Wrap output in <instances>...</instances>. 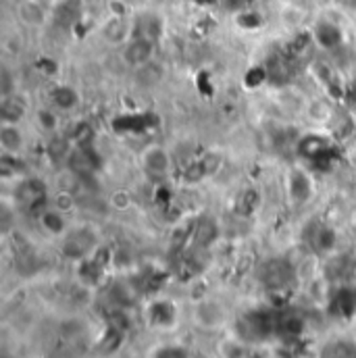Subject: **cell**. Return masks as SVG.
<instances>
[{
	"instance_id": "31",
	"label": "cell",
	"mask_w": 356,
	"mask_h": 358,
	"mask_svg": "<svg viewBox=\"0 0 356 358\" xmlns=\"http://www.w3.org/2000/svg\"><path fill=\"white\" fill-rule=\"evenodd\" d=\"M106 200H108V206H111L113 210H117V213H125V210H129V208L134 206V196H131V192H129V189H123V187L111 192V196H108Z\"/></svg>"
},
{
	"instance_id": "40",
	"label": "cell",
	"mask_w": 356,
	"mask_h": 358,
	"mask_svg": "<svg viewBox=\"0 0 356 358\" xmlns=\"http://www.w3.org/2000/svg\"><path fill=\"white\" fill-rule=\"evenodd\" d=\"M346 98H348V102L353 104L356 108V80H353L350 84H348V90H346Z\"/></svg>"
},
{
	"instance_id": "2",
	"label": "cell",
	"mask_w": 356,
	"mask_h": 358,
	"mask_svg": "<svg viewBox=\"0 0 356 358\" xmlns=\"http://www.w3.org/2000/svg\"><path fill=\"white\" fill-rule=\"evenodd\" d=\"M257 279L269 296H287L298 283V268L283 257H271L257 268Z\"/></svg>"
},
{
	"instance_id": "13",
	"label": "cell",
	"mask_w": 356,
	"mask_h": 358,
	"mask_svg": "<svg viewBox=\"0 0 356 358\" xmlns=\"http://www.w3.org/2000/svg\"><path fill=\"white\" fill-rule=\"evenodd\" d=\"M338 229L329 223H315L311 231L306 234L308 248L319 257H332L338 248Z\"/></svg>"
},
{
	"instance_id": "20",
	"label": "cell",
	"mask_w": 356,
	"mask_h": 358,
	"mask_svg": "<svg viewBox=\"0 0 356 358\" xmlns=\"http://www.w3.org/2000/svg\"><path fill=\"white\" fill-rule=\"evenodd\" d=\"M313 40L319 48L323 50H334L338 46H342L344 42V34L340 29V25L332 23V21H319L313 29Z\"/></svg>"
},
{
	"instance_id": "30",
	"label": "cell",
	"mask_w": 356,
	"mask_h": 358,
	"mask_svg": "<svg viewBox=\"0 0 356 358\" xmlns=\"http://www.w3.org/2000/svg\"><path fill=\"white\" fill-rule=\"evenodd\" d=\"M279 96H281V106L285 110H292V113H300V110L304 113V108L308 104V100L298 90H281Z\"/></svg>"
},
{
	"instance_id": "16",
	"label": "cell",
	"mask_w": 356,
	"mask_h": 358,
	"mask_svg": "<svg viewBox=\"0 0 356 358\" xmlns=\"http://www.w3.org/2000/svg\"><path fill=\"white\" fill-rule=\"evenodd\" d=\"M15 13H17V19L25 27H31V29L44 27L50 19V13H48L44 0H19Z\"/></svg>"
},
{
	"instance_id": "32",
	"label": "cell",
	"mask_w": 356,
	"mask_h": 358,
	"mask_svg": "<svg viewBox=\"0 0 356 358\" xmlns=\"http://www.w3.org/2000/svg\"><path fill=\"white\" fill-rule=\"evenodd\" d=\"M236 23L240 29H246V31H255L263 25V17L257 13V10H250V8H242L236 13Z\"/></svg>"
},
{
	"instance_id": "15",
	"label": "cell",
	"mask_w": 356,
	"mask_h": 358,
	"mask_svg": "<svg viewBox=\"0 0 356 358\" xmlns=\"http://www.w3.org/2000/svg\"><path fill=\"white\" fill-rule=\"evenodd\" d=\"M221 229L215 217L211 215H198L194 217V231H192V244L196 250H208L219 242Z\"/></svg>"
},
{
	"instance_id": "17",
	"label": "cell",
	"mask_w": 356,
	"mask_h": 358,
	"mask_svg": "<svg viewBox=\"0 0 356 358\" xmlns=\"http://www.w3.org/2000/svg\"><path fill=\"white\" fill-rule=\"evenodd\" d=\"M38 225H40V229L46 234V236H50V238H63L67 231H69V221H67V213H63V210H59V208H55L52 204L46 208V210H42L40 215H38Z\"/></svg>"
},
{
	"instance_id": "1",
	"label": "cell",
	"mask_w": 356,
	"mask_h": 358,
	"mask_svg": "<svg viewBox=\"0 0 356 358\" xmlns=\"http://www.w3.org/2000/svg\"><path fill=\"white\" fill-rule=\"evenodd\" d=\"M277 317L279 308L273 304L252 306L234 319L232 334L250 348H265L269 342L277 340Z\"/></svg>"
},
{
	"instance_id": "14",
	"label": "cell",
	"mask_w": 356,
	"mask_h": 358,
	"mask_svg": "<svg viewBox=\"0 0 356 358\" xmlns=\"http://www.w3.org/2000/svg\"><path fill=\"white\" fill-rule=\"evenodd\" d=\"M306 319L302 313L298 310H287V308H279V317H277V340L281 342H300L306 334Z\"/></svg>"
},
{
	"instance_id": "3",
	"label": "cell",
	"mask_w": 356,
	"mask_h": 358,
	"mask_svg": "<svg viewBox=\"0 0 356 358\" xmlns=\"http://www.w3.org/2000/svg\"><path fill=\"white\" fill-rule=\"evenodd\" d=\"M100 250V234L92 225H71L61 238V255L73 265L94 257Z\"/></svg>"
},
{
	"instance_id": "4",
	"label": "cell",
	"mask_w": 356,
	"mask_h": 358,
	"mask_svg": "<svg viewBox=\"0 0 356 358\" xmlns=\"http://www.w3.org/2000/svg\"><path fill=\"white\" fill-rule=\"evenodd\" d=\"M142 319L148 329H152L157 334H169V331L178 329L179 321H181V310L173 298L152 296L146 300V304L142 308Z\"/></svg>"
},
{
	"instance_id": "39",
	"label": "cell",
	"mask_w": 356,
	"mask_h": 358,
	"mask_svg": "<svg viewBox=\"0 0 356 358\" xmlns=\"http://www.w3.org/2000/svg\"><path fill=\"white\" fill-rule=\"evenodd\" d=\"M244 358H273L267 348H250Z\"/></svg>"
},
{
	"instance_id": "19",
	"label": "cell",
	"mask_w": 356,
	"mask_h": 358,
	"mask_svg": "<svg viewBox=\"0 0 356 358\" xmlns=\"http://www.w3.org/2000/svg\"><path fill=\"white\" fill-rule=\"evenodd\" d=\"M48 100L52 104V108L61 110V113H71L80 106V92L69 86V84H55L48 90Z\"/></svg>"
},
{
	"instance_id": "18",
	"label": "cell",
	"mask_w": 356,
	"mask_h": 358,
	"mask_svg": "<svg viewBox=\"0 0 356 358\" xmlns=\"http://www.w3.org/2000/svg\"><path fill=\"white\" fill-rule=\"evenodd\" d=\"M0 150L2 155H17L25 150V134L21 123H0Z\"/></svg>"
},
{
	"instance_id": "8",
	"label": "cell",
	"mask_w": 356,
	"mask_h": 358,
	"mask_svg": "<svg viewBox=\"0 0 356 358\" xmlns=\"http://www.w3.org/2000/svg\"><path fill=\"white\" fill-rule=\"evenodd\" d=\"M296 152L302 161L313 163V165H332L334 159V140L325 134L308 131L298 138L296 142Z\"/></svg>"
},
{
	"instance_id": "7",
	"label": "cell",
	"mask_w": 356,
	"mask_h": 358,
	"mask_svg": "<svg viewBox=\"0 0 356 358\" xmlns=\"http://www.w3.org/2000/svg\"><path fill=\"white\" fill-rule=\"evenodd\" d=\"M13 198L19 206L34 210L36 217L50 206V187L38 176H23L15 181Z\"/></svg>"
},
{
	"instance_id": "6",
	"label": "cell",
	"mask_w": 356,
	"mask_h": 358,
	"mask_svg": "<svg viewBox=\"0 0 356 358\" xmlns=\"http://www.w3.org/2000/svg\"><path fill=\"white\" fill-rule=\"evenodd\" d=\"M192 321L198 329L202 331H221L225 327H229L234 321H232V315L227 310V306L215 298V296H202L194 302L192 306Z\"/></svg>"
},
{
	"instance_id": "26",
	"label": "cell",
	"mask_w": 356,
	"mask_h": 358,
	"mask_svg": "<svg viewBox=\"0 0 356 358\" xmlns=\"http://www.w3.org/2000/svg\"><path fill=\"white\" fill-rule=\"evenodd\" d=\"M36 119V125L40 131L48 134V136H55L61 127V119H59V110L57 108H50V106H40L34 115Z\"/></svg>"
},
{
	"instance_id": "10",
	"label": "cell",
	"mask_w": 356,
	"mask_h": 358,
	"mask_svg": "<svg viewBox=\"0 0 356 358\" xmlns=\"http://www.w3.org/2000/svg\"><path fill=\"white\" fill-rule=\"evenodd\" d=\"M285 196L292 204H306L315 196V179L304 165H294L285 171Z\"/></svg>"
},
{
	"instance_id": "41",
	"label": "cell",
	"mask_w": 356,
	"mask_h": 358,
	"mask_svg": "<svg viewBox=\"0 0 356 358\" xmlns=\"http://www.w3.org/2000/svg\"><path fill=\"white\" fill-rule=\"evenodd\" d=\"M353 279H356V257L353 259Z\"/></svg>"
},
{
	"instance_id": "36",
	"label": "cell",
	"mask_w": 356,
	"mask_h": 358,
	"mask_svg": "<svg viewBox=\"0 0 356 358\" xmlns=\"http://www.w3.org/2000/svg\"><path fill=\"white\" fill-rule=\"evenodd\" d=\"M265 82H269L267 67H252L246 76V86H250V88H259Z\"/></svg>"
},
{
	"instance_id": "5",
	"label": "cell",
	"mask_w": 356,
	"mask_h": 358,
	"mask_svg": "<svg viewBox=\"0 0 356 358\" xmlns=\"http://www.w3.org/2000/svg\"><path fill=\"white\" fill-rule=\"evenodd\" d=\"M325 308L332 319L342 323L356 321V279H344L329 285L325 294Z\"/></svg>"
},
{
	"instance_id": "38",
	"label": "cell",
	"mask_w": 356,
	"mask_h": 358,
	"mask_svg": "<svg viewBox=\"0 0 356 358\" xmlns=\"http://www.w3.org/2000/svg\"><path fill=\"white\" fill-rule=\"evenodd\" d=\"M217 4H221L223 8L234 10V13H238V10H242V8H246V6H244V4H246V0H217Z\"/></svg>"
},
{
	"instance_id": "35",
	"label": "cell",
	"mask_w": 356,
	"mask_h": 358,
	"mask_svg": "<svg viewBox=\"0 0 356 358\" xmlns=\"http://www.w3.org/2000/svg\"><path fill=\"white\" fill-rule=\"evenodd\" d=\"M55 208L63 210V213H71L76 208V196L71 189H61L52 196V202H50Z\"/></svg>"
},
{
	"instance_id": "12",
	"label": "cell",
	"mask_w": 356,
	"mask_h": 358,
	"mask_svg": "<svg viewBox=\"0 0 356 358\" xmlns=\"http://www.w3.org/2000/svg\"><path fill=\"white\" fill-rule=\"evenodd\" d=\"M155 48L157 42L144 36L134 34V38L121 46V61L129 67V69H140L148 63H152L155 59Z\"/></svg>"
},
{
	"instance_id": "11",
	"label": "cell",
	"mask_w": 356,
	"mask_h": 358,
	"mask_svg": "<svg viewBox=\"0 0 356 358\" xmlns=\"http://www.w3.org/2000/svg\"><path fill=\"white\" fill-rule=\"evenodd\" d=\"M136 34V23L127 15H115L111 13L102 25H100V36L106 44L111 46H123L127 44Z\"/></svg>"
},
{
	"instance_id": "9",
	"label": "cell",
	"mask_w": 356,
	"mask_h": 358,
	"mask_svg": "<svg viewBox=\"0 0 356 358\" xmlns=\"http://www.w3.org/2000/svg\"><path fill=\"white\" fill-rule=\"evenodd\" d=\"M140 167H142L144 176L152 179L155 183L167 181V178L173 171V155L167 146L150 144L140 155Z\"/></svg>"
},
{
	"instance_id": "28",
	"label": "cell",
	"mask_w": 356,
	"mask_h": 358,
	"mask_svg": "<svg viewBox=\"0 0 356 358\" xmlns=\"http://www.w3.org/2000/svg\"><path fill=\"white\" fill-rule=\"evenodd\" d=\"M304 113H306L308 119L315 121V123H329V121L334 119V106H332L327 100H323V98L308 100Z\"/></svg>"
},
{
	"instance_id": "23",
	"label": "cell",
	"mask_w": 356,
	"mask_h": 358,
	"mask_svg": "<svg viewBox=\"0 0 356 358\" xmlns=\"http://www.w3.org/2000/svg\"><path fill=\"white\" fill-rule=\"evenodd\" d=\"M148 115L150 113H127L117 117L113 125L119 134H140L148 129Z\"/></svg>"
},
{
	"instance_id": "21",
	"label": "cell",
	"mask_w": 356,
	"mask_h": 358,
	"mask_svg": "<svg viewBox=\"0 0 356 358\" xmlns=\"http://www.w3.org/2000/svg\"><path fill=\"white\" fill-rule=\"evenodd\" d=\"M29 113L27 102L23 100L21 94H10V96H2L0 98V119L4 123H21Z\"/></svg>"
},
{
	"instance_id": "29",
	"label": "cell",
	"mask_w": 356,
	"mask_h": 358,
	"mask_svg": "<svg viewBox=\"0 0 356 358\" xmlns=\"http://www.w3.org/2000/svg\"><path fill=\"white\" fill-rule=\"evenodd\" d=\"M82 15V8H80V2L78 0H65L57 6L55 10V17L59 21H63L65 25H73Z\"/></svg>"
},
{
	"instance_id": "27",
	"label": "cell",
	"mask_w": 356,
	"mask_h": 358,
	"mask_svg": "<svg viewBox=\"0 0 356 358\" xmlns=\"http://www.w3.org/2000/svg\"><path fill=\"white\" fill-rule=\"evenodd\" d=\"M261 206V194L259 189L255 187H248L244 192H240L238 200H236V210L242 215V217H252Z\"/></svg>"
},
{
	"instance_id": "33",
	"label": "cell",
	"mask_w": 356,
	"mask_h": 358,
	"mask_svg": "<svg viewBox=\"0 0 356 358\" xmlns=\"http://www.w3.org/2000/svg\"><path fill=\"white\" fill-rule=\"evenodd\" d=\"M198 159L202 161L204 171H206L208 178H213V176L221 169V165H223V155L217 152V150H206V152H202Z\"/></svg>"
},
{
	"instance_id": "24",
	"label": "cell",
	"mask_w": 356,
	"mask_h": 358,
	"mask_svg": "<svg viewBox=\"0 0 356 358\" xmlns=\"http://www.w3.org/2000/svg\"><path fill=\"white\" fill-rule=\"evenodd\" d=\"M146 358H194V355L181 342H159L148 350Z\"/></svg>"
},
{
	"instance_id": "22",
	"label": "cell",
	"mask_w": 356,
	"mask_h": 358,
	"mask_svg": "<svg viewBox=\"0 0 356 358\" xmlns=\"http://www.w3.org/2000/svg\"><path fill=\"white\" fill-rule=\"evenodd\" d=\"M317 358H356V340L353 338H329L321 344Z\"/></svg>"
},
{
	"instance_id": "25",
	"label": "cell",
	"mask_w": 356,
	"mask_h": 358,
	"mask_svg": "<svg viewBox=\"0 0 356 358\" xmlns=\"http://www.w3.org/2000/svg\"><path fill=\"white\" fill-rule=\"evenodd\" d=\"M134 23H136V34L138 36L150 38L155 42L163 36V19L159 15H155V13H146L140 19H136Z\"/></svg>"
},
{
	"instance_id": "34",
	"label": "cell",
	"mask_w": 356,
	"mask_h": 358,
	"mask_svg": "<svg viewBox=\"0 0 356 358\" xmlns=\"http://www.w3.org/2000/svg\"><path fill=\"white\" fill-rule=\"evenodd\" d=\"M23 38H21V34L19 31H8L6 36H4V40H2V48H4V52L6 55H10V57H19L21 52H23Z\"/></svg>"
},
{
	"instance_id": "37",
	"label": "cell",
	"mask_w": 356,
	"mask_h": 358,
	"mask_svg": "<svg viewBox=\"0 0 356 358\" xmlns=\"http://www.w3.org/2000/svg\"><path fill=\"white\" fill-rule=\"evenodd\" d=\"M15 92L17 90H15V84H13V73L6 67H2V71H0V98L2 96H10Z\"/></svg>"
}]
</instances>
